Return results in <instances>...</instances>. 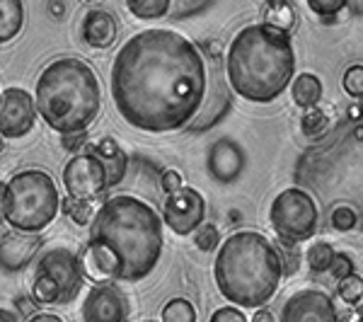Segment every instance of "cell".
I'll list each match as a JSON object with an SVG mask.
<instances>
[{
  "label": "cell",
  "instance_id": "cell-40",
  "mask_svg": "<svg viewBox=\"0 0 363 322\" xmlns=\"http://www.w3.org/2000/svg\"><path fill=\"white\" fill-rule=\"evenodd\" d=\"M339 322H363V308L359 306L349 308L344 315H339Z\"/></svg>",
  "mask_w": 363,
  "mask_h": 322
},
{
  "label": "cell",
  "instance_id": "cell-16",
  "mask_svg": "<svg viewBox=\"0 0 363 322\" xmlns=\"http://www.w3.org/2000/svg\"><path fill=\"white\" fill-rule=\"evenodd\" d=\"M208 174L220 184H233L245 170V150L233 138H220L208 148L206 155Z\"/></svg>",
  "mask_w": 363,
  "mask_h": 322
},
{
  "label": "cell",
  "instance_id": "cell-43",
  "mask_svg": "<svg viewBox=\"0 0 363 322\" xmlns=\"http://www.w3.org/2000/svg\"><path fill=\"white\" fill-rule=\"evenodd\" d=\"M0 322H20V320H17V315L13 313V310L0 308Z\"/></svg>",
  "mask_w": 363,
  "mask_h": 322
},
{
  "label": "cell",
  "instance_id": "cell-22",
  "mask_svg": "<svg viewBox=\"0 0 363 322\" xmlns=\"http://www.w3.org/2000/svg\"><path fill=\"white\" fill-rule=\"evenodd\" d=\"M296 22H298V17H296V10L291 3H284V0H272V3H267L264 25L279 29V32L291 34V29L296 27Z\"/></svg>",
  "mask_w": 363,
  "mask_h": 322
},
{
  "label": "cell",
  "instance_id": "cell-18",
  "mask_svg": "<svg viewBox=\"0 0 363 322\" xmlns=\"http://www.w3.org/2000/svg\"><path fill=\"white\" fill-rule=\"evenodd\" d=\"M85 150L95 155L104 165V170H107L109 189L124 182V177L128 172V155L119 148V143H116L114 138H102V140H97V143H87Z\"/></svg>",
  "mask_w": 363,
  "mask_h": 322
},
{
  "label": "cell",
  "instance_id": "cell-2",
  "mask_svg": "<svg viewBox=\"0 0 363 322\" xmlns=\"http://www.w3.org/2000/svg\"><path fill=\"white\" fill-rule=\"evenodd\" d=\"M294 179L315 199L320 213L347 206L363 231V116L342 119L308 145L296 160Z\"/></svg>",
  "mask_w": 363,
  "mask_h": 322
},
{
  "label": "cell",
  "instance_id": "cell-36",
  "mask_svg": "<svg viewBox=\"0 0 363 322\" xmlns=\"http://www.w3.org/2000/svg\"><path fill=\"white\" fill-rule=\"evenodd\" d=\"M208 322H247L245 313L235 306H225V308H218L213 315H211Z\"/></svg>",
  "mask_w": 363,
  "mask_h": 322
},
{
  "label": "cell",
  "instance_id": "cell-33",
  "mask_svg": "<svg viewBox=\"0 0 363 322\" xmlns=\"http://www.w3.org/2000/svg\"><path fill=\"white\" fill-rule=\"evenodd\" d=\"M342 83H344V90H347L351 97H363V66L347 68Z\"/></svg>",
  "mask_w": 363,
  "mask_h": 322
},
{
  "label": "cell",
  "instance_id": "cell-7",
  "mask_svg": "<svg viewBox=\"0 0 363 322\" xmlns=\"http://www.w3.org/2000/svg\"><path fill=\"white\" fill-rule=\"evenodd\" d=\"M61 209V194L46 170H20L5 184V223L17 233L37 235L54 223Z\"/></svg>",
  "mask_w": 363,
  "mask_h": 322
},
{
  "label": "cell",
  "instance_id": "cell-45",
  "mask_svg": "<svg viewBox=\"0 0 363 322\" xmlns=\"http://www.w3.org/2000/svg\"><path fill=\"white\" fill-rule=\"evenodd\" d=\"M349 119H361L363 116V112H361V107H349Z\"/></svg>",
  "mask_w": 363,
  "mask_h": 322
},
{
  "label": "cell",
  "instance_id": "cell-1",
  "mask_svg": "<svg viewBox=\"0 0 363 322\" xmlns=\"http://www.w3.org/2000/svg\"><path fill=\"white\" fill-rule=\"evenodd\" d=\"M109 90L116 112L138 131H186L206 99V58L184 34L143 29L116 51Z\"/></svg>",
  "mask_w": 363,
  "mask_h": 322
},
{
  "label": "cell",
  "instance_id": "cell-14",
  "mask_svg": "<svg viewBox=\"0 0 363 322\" xmlns=\"http://www.w3.org/2000/svg\"><path fill=\"white\" fill-rule=\"evenodd\" d=\"M131 303L116 284H95L85 296L83 322H128Z\"/></svg>",
  "mask_w": 363,
  "mask_h": 322
},
{
  "label": "cell",
  "instance_id": "cell-30",
  "mask_svg": "<svg viewBox=\"0 0 363 322\" xmlns=\"http://www.w3.org/2000/svg\"><path fill=\"white\" fill-rule=\"evenodd\" d=\"M339 298L349 306H359V301L363 298V279L359 274H351V277L339 281Z\"/></svg>",
  "mask_w": 363,
  "mask_h": 322
},
{
  "label": "cell",
  "instance_id": "cell-19",
  "mask_svg": "<svg viewBox=\"0 0 363 322\" xmlns=\"http://www.w3.org/2000/svg\"><path fill=\"white\" fill-rule=\"evenodd\" d=\"M83 42L92 49H109L116 42V17L102 8L90 10L83 20Z\"/></svg>",
  "mask_w": 363,
  "mask_h": 322
},
{
  "label": "cell",
  "instance_id": "cell-29",
  "mask_svg": "<svg viewBox=\"0 0 363 322\" xmlns=\"http://www.w3.org/2000/svg\"><path fill=\"white\" fill-rule=\"evenodd\" d=\"M327 221H330V226L339 233L359 231V218H356L354 211L347 206H339L335 211H330V213H327Z\"/></svg>",
  "mask_w": 363,
  "mask_h": 322
},
{
  "label": "cell",
  "instance_id": "cell-35",
  "mask_svg": "<svg viewBox=\"0 0 363 322\" xmlns=\"http://www.w3.org/2000/svg\"><path fill=\"white\" fill-rule=\"evenodd\" d=\"M208 3H189V0H182V3H174L172 8H169V15L174 17V20H186V17L201 13V10H206Z\"/></svg>",
  "mask_w": 363,
  "mask_h": 322
},
{
  "label": "cell",
  "instance_id": "cell-31",
  "mask_svg": "<svg viewBox=\"0 0 363 322\" xmlns=\"http://www.w3.org/2000/svg\"><path fill=\"white\" fill-rule=\"evenodd\" d=\"M277 252L281 257V265H284V274H296L301 269V252H298V245L294 243H286V240H279L277 245Z\"/></svg>",
  "mask_w": 363,
  "mask_h": 322
},
{
  "label": "cell",
  "instance_id": "cell-42",
  "mask_svg": "<svg viewBox=\"0 0 363 322\" xmlns=\"http://www.w3.org/2000/svg\"><path fill=\"white\" fill-rule=\"evenodd\" d=\"M252 322H277V320H274V315L269 313V310L259 308V310L255 313V318H252Z\"/></svg>",
  "mask_w": 363,
  "mask_h": 322
},
{
  "label": "cell",
  "instance_id": "cell-20",
  "mask_svg": "<svg viewBox=\"0 0 363 322\" xmlns=\"http://www.w3.org/2000/svg\"><path fill=\"white\" fill-rule=\"evenodd\" d=\"M25 25V5L20 0H0V44L13 42Z\"/></svg>",
  "mask_w": 363,
  "mask_h": 322
},
{
  "label": "cell",
  "instance_id": "cell-15",
  "mask_svg": "<svg viewBox=\"0 0 363 322\" xmlns=\"http://www.w3.org/2000/svg\"><path fill=\"white\" fill-rule=\"evenodd\" d=\"M279 322H339V313L325 291L303 289L284 303Z\"/></svg>",
  "mask_w": 363,
  "mask_h": 322
},
{
  "label": "cell",
  "instance_id": "cell-27",
  "mask_svg": "<svg viewBox=\"0 0 363 322\" xmlns=\"http://www.w3.org/2000/svg\"><path fill=\"white\" fill-rule=\"evenodd\" d=\"M308 8L322 17V22H335L342 10L349 8L347 0H308Z\"/></svg>",
  "mask_w": 363,
  "mask_h": 322
},
{
  "label": "cell",
  "instance_id": "cell-11",
  "mask_svg": "<svg viewBox=\"0 0 363 322\" xmlns=\"http://www.w3.org/2000/svg\"><path fill=\"white\" fill-rule=\"evenodd\" d=\"M34 277L51 279L58 286V291H61L63 303H70L80 294V289H83V281H85L83 260L73 250L54 248L49 252H44L42 260L37 262Z\"/></svg>",
  "mask_w": 363,
  "mask_h": 322
},
{
  "label": "cell",
  "instance_id": "cell-12",
  "mask_svg": "<svg viewBox=\"0 0 363 322\" xmlns=\"http://www.w3.org/2000/svg\"><path fill=\"white\" fill-rule=\"evenodd\" d=\"M206 218V201L191 187H182L179 191L165 196L162 204V223L177 235H194Z\"/></svg>",
  "mask_w": 363,
  "mask_h": 322
},
{
  "label": "cell",
  "instance_id": "cell-26",
  "mask_svg": "<svg viewBox=\"0 0 363 322\" xmlns=\"http://www.w3.org/2000/svg\"><path fill=\"white\" fill-rule=\"evenodd\" d=\"M335 250H332L330 243H315L313 248L308 250V265L315 274L330 272L332 262H335Z\"/></svg>",
  "mask_w": 363,
  "mask_h": 322
},
{
  "label": "cell",
  "instance_id": "cell-24",
  "mask_svg": "<svg viewBox=\"0 0 363 322\" xmlns=\"http://www.w3.org/2000/svg\"><path fill=\"white\" fill-rule=\"evenodd\" d=\"M301 131H303V136L320 140L327 131H330V119H327V114L318 107L306 109L301 116Z\"/></svg>",
  "mask_w": 363,
  "mask_h": 322
},
{
  "label": "cell",
  "instance_id": "cell-25",
  "mask_svg": "<svg viewBox=\"0 0 363 322\" xmlns=\"http://www.w3.org/2000/svg\"><path fill=\"white\" fill-rule=\"evenodd\" d=\"M162 322H196V308L186 298H172L162 308Z\"/></svg>",
  "mask_w": 363,
  "mask_h": 322
},
{
  "label": "cell",
  "instance_id": "cell-28",
  "mask_svg": "<svg viewBox=\"0 0 363 322\" xmlns=\"http://www.w3.org/2000/svg\"><path fill=\"white\" fill-rule=\"evenodd\" d=\"M61 209L63 213L70 216V221L78 226H87L92 223V218H95V211H92V204H83V201H73V199H63L61 201Z\"/></svg>",
  "mask_w": 363,
  "mask_h": 322
},
{
  "label": "cell",
  "instance_id": "cell-37",
  "mask_svg": "<svg viewBox=\"0 0 363 322\" xmlns=\"http://www.w3.org/2000/svg\"><path fill=\"white\" fill-rule=\"evenodd\" d=\"M160 184H162V191L165 194H174V191H179L182 187V174L177 170H165V172L160 174Z\"/></svg>",
  "mask_w": 363,
  "mask_h": 322
},
{
  "label": "cell",
  "instance_id": "cell-39",
  "mask_svg": "<svg viewBox=\"0 0 363 322\" xmlns=\"http://www.w3.org/2000/svg\"><path fill=\"white\" fill-rule=\"evenodd\" d=\"M15 308L20 310L22 318H34V315H37V303H34V298H27V296L15 298Z\"/></svg>",
  "mask_w": 363,
  "mask_h": 322
},
{
  "label": "cell",
  "instance_id": "cell-23",
  "mask_svg": "<svg viewBox=\"0 0 363 322\" xmlns=\"http://www.w3.org/2000/svg\"><path fill=\"white\" fill-rule=\"evenodd\" d=\"M126 8L140 20H157V17L169 15L172 3L169 0H126Z\"/></svg>",
  "mask_w": 363,
  "mask_h": 322
},
{
  "label": "cell",
  "instance_id": "cell-47",
  "mask_svg": "<svg viewBox=\"0 0 363 322\" xmlns=\"http://www.w3.org/2000/svg\"><path fill=\"white\" fill-rule=\"evenodd\" d=\"M143 322H155V320H143Z\"/></svg>",
  "mask_w": 363,
  "mask_h": 322
},
{
  "label": "cell",
  "instance_id": "cell-41",
  "mask_svg": "<svg viewBox=\"0 0 363 322\" xmlns=\"http://www.w3.org/2000/svg\"><path fill=\"white\" fill-rule=\"evenodd\" d=\"M27 322H63L58 315H51V313H37L34 318H29Z\"/></svg>",
  "mask_w": 363,
  "mask_h": 322
},
{
  "label": "cell",
  "instance_id": "cell-46",
  "mask_svg": "<svg viewBox=\"0 0 363 322\" xmlns=\"http://www.w3.org/2000/svg\"><path fill=\"white\" fill-rule=\"evenodd\" d=\"M3 148H5V140H3V136H0V153H3Z\"/></svg>",
  "mask_w": 363,
  "mask_h": 322
},
{
  "label": "cell",
  "instance_id": "cell-3",
  "mask_svg": "<svg viewBox=\"0 0 363 322\" xmlns=\"http://www.w3.org/2000/svg\"><path fill=\"white\" fill-rule=\"evenodd\" d=\"M87 243L107 250L116 262V281H143L162 257V216L148 201L116 194L102 201Z\"/></svg>",
  "mask_w": 363,
  "mask_h": 322
},
{
  "label": "cell",
  "instance_id": "cell-17",
  "mask_svg": "<svg viewBox=\"0 0 363 322\" xmlns=\"http://www.w3.org/2000/svg\"><path fill=\"white\" fill-rule=\"evenodd\" d=\"M42 235H27V233H5L0 235V269L5 274H17L29 267L34 255L42 250Z\"/></svg>",
  "mask_w": 363,
  "mask_h": 322
},
{
  "label": "cell",
  "instance_id": "cell-44",
  "mask_svg": "<svg viewBox=\"0 0 363 322\" xmlns=\"http://www.w3.org/2000/svg\"><path fill=\"white\" fill-rule=\"evenodd\" d=\"M5 223V182H0V226Z\"/></svg>",
  "mask_w": 363,
  "mask_h": 322
},
{
  "label": "cell",
  "instance_id": "cell-48",
  "mask_svg": "<svg viewBox=\"0 0 363 322\" xmlns=\"http://www.w3.org/2000/svg\"><path fill=\"white\" fill-rule=\"evenodd\" d=\"M0 95H3V92H0Z\"/></svg>",
  "mask_w": 363,
  "mask_h": 322
},
{
  "label": "cell",
  "instance_id": "cell-9",
  "mask_svg": "<svg viewBox=\"0 0 363 322\" xmlns=\"http://www.w3.org/2000/svg\"><path fill=\"white\" fill-rule=\"evenodd\" d=\"M199 49H201L203 58H206L208 90H206V99H203L201 112H199L196 119L186 126L189 133H203V131H208V128H213L218 121L225 119V114L230 112V104H233V90L225 78V61H223V51H220L218 42L206 39Z\"/></svg>",
  "mask_w": 363,
  "mask_h": 322
},
{
  "label": "cell",
  "instance_id": "cell-34",
  "mask_svg": "<svg viewBox=\"0 0 363 322\" xmlns=\"http://www.w3.org/2000/svg\"><path fill=\"white\" fill-rule=\"evenodd\" d=\"M330 274H332V277H335L337 281H342V279L351 277V274H356L354 260H351L349 255H344V252H337V255H335V262H332V267H330Z\"/></svg>",
  "mask_w": 363,
  "mask_h": 322
},
{
  "label": "cell",
  "instance_id": "cell-6",
  "mask_svg": "<svg viewBox=\"0 0 363 322\" xmlns=\"http://www.w3.org/2000/svg\"><path fill=\"white\" fill-rule=\"evenodd\" d=\"M34 104L46 126L61 136L87 133L102 109L97 73L83 58H54L37 78Z\"/></svg>",
  "mask_w": 363,
  "mask_h": 322
},
{
  "label": "cell",
  "instance_id": "cell-5",
  "mask_svg": "<svg viewBox=\"0 0 363 322\" xmlns=\"http://www.w3.org/2000/svg\"><path fill=\"white\" fill-rule=\"evenodd\" d=\"M220 296L235 308H264L277 296L284 265L269 240L257 231H238L220 245L213 262Z\"/></svg>",
  "mask_w": 363,
  "mask_h": 322
},
{
  "label": "cell",
  "instance_id": "cell-10",
  "mask_svg": "<svg viewBox=\"0 0 363 322\" xmlns=\"http://www.w3.org/2000/svg\"><path fill=\"white\" fill-rule=\"evenodd\" d=\"M63 187L66 196L73 201L92 204L107 196V170L92 153L83 148L78 155H73L63 167Z\"/></svg>",
  "mask_w": 363,
  "mask_h": 322
},
{
  "label": "cell",
  "instance_id": "cell-21",
  "mask_svg": "<svg viewBox=\"0 0 363 322\" xmlns=\"http://www.w3.org/2000/svg\"><path fill=\"white\" fill-rule=\"evenodd\" d=\"M291 95L294 102L303 109H313L322 97V80L313 73H301L291 83Z\"/></svg>",
  "mask_w": 363,
  "mask_h": 322
},
{
  "label": "cell",
  "instance_id": "cell-4",
  "mask_svg": "<svg viewBox=\"0 0 363 322\" xmlns=\"http://www.w3.org/2000/svg\"><path fill=\"white\" fill-rule=\"evenodd\" d=\"M225 78L230 90L247 102H274L296 78L291 34L264 22L242 27L228 46Z\"/></svg>",
  "mask_w": 363,
  "mask_h": 322
},
{
  "label": "cell",
  "instance_id": "cell-8",
  "mask_svg": "<svg viewBox=\"0 0 363 322\" xmlns=\"http://www.w3.org/2000/svg\"><path fill=\"white\" fill-rule=\"evenodd\" d=\"M269 221H272V228L277 231L279 240L298 245L318 233L320 209L308 191H303L301 187H291L272 201Z\"/></svg>",
  "mask_w": 363,
  "mask_h": 322
},
{
  "label": "cell",
  "instance_id": "cell-13",
  "mask_svg": "<svg viewBox=\"0 0 363 322\" xmlns=\"http://www.w3.org/2000/svg\"><path fill=\"white\" fill-rule=\"evenodd\" d=\"M37 104L34 97L22 87H8L0 95V136L22 138L34 128L37 121Z\"/></svg>",
  "mask_w": 363,
  "mask_h": 322
},
{
  "label": "cell",
  "instance_id": "cell-32",
  "mask_svg": "<svg viewBox=\"0 0 363 322\" xmlns=\"http://www.w3.org/2000/svg\"><path fill=\"white\" fill-rule=\"evenodd\" d=\"M194 245L201 252H216L220 248V233L216 226L211 223H203L199 231L194 233Z\"/></svg>",
  "mask_w": 363,
  "mask_h": 322
},
{
  "label": "cell",
  "instance_id": "cell-38",
  "mask_svg": "<svg viewBox=\"0 0 363 322\" xmlns=\"http://www.w3.org/2000/svg\"><path fill=\"white\" fill-rule=\"evenodd\" d=\"M61 145L68 150V153H73V155H78L80 150L87 145V133H73V136H63L61 138Z\"/></svg>",
  "mask_w": 363,
  "mask_h": 322
}]
</instances>
